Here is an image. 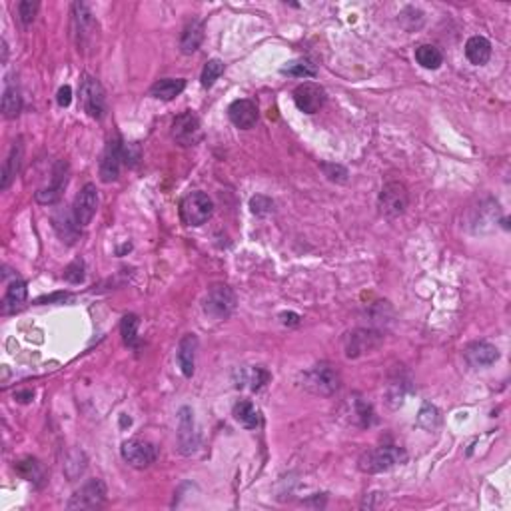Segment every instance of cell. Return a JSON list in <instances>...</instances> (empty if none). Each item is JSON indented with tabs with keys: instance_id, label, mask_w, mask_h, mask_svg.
<instances>
[{
	"instance_id": "7402d4cb",
	"label": "cell",
	"mask_w": 511,
	"mask_h": 511,
	"mask_svg": "<svg viewBox=\"0 0 511 511\" xmlns=\"http://www.w3.org/2000/svg\"><path fill=\"white\" fill-rule=\"evenodd\" d=\"M202 41H204V24L200 21H192L186 24V29L182 31L180 48L184 54H192L200 48Z\"/></svg>"
},
{
	"instance_id": "4316f807",
	"label": "cell",
	"mask_w": 511,
	"mask_h": 511,
	"mask_svg": "<svg viewBox=\"0 0 511 511\" xmlns=\"http://www.w3.org/2000/svg\"><path fill=\"white\" fill-rule=\"evenodd\" d=\"M234 418L240 421L244 428H248V430H254V428L260 425V413H258V410L254 408V403H250V401H238L234 406Z\"/></svg>"
},
{
	"instance_id": "83f0119b",
	"label": "cell",
	"mask_w": 511,
	"mask_h": 511,
	"mask_svg": "<svg viewBox=\"0 0 511 511\" xmlns=\"http://www.w3.org/2000/svg\"><path fill=\"white\" fill-rule=\"evenodd\" d=\"M54 230L58 232V236H61L62 240L68 242V244H74L76 238H78V224H72L71 216H66V214H56L54 218Z\"/></svg>"
},
{
	"instance_id": "ab89813d",
	"label": "cell",
	"mask_w": 511,
	"mask_h": 511,
	"mask_svg": "<svg viewBox=\"0 0 511 511\" xmlns=\"http://www.w3.org/2000/svg\"><path fill=\"white\" fill-rule=\"evenodd\" d=\"M282 318H284V324H298V320H300L296 314H284Z\"/></svg>"
},
{
	"instance_id": "d6986e66",
	"label": "cell",
	"mask_w": 511,
	"mask_h": 511,
	"mask_svg": "<svg viewBox=\"0 0 511 511\" xmlns=\"http://www.w3.org/2000/svg\"><path fill=\"white\" fill-rule=\"evenodd\" d=\"M178 440H180L182 451L188 455L198 448V435L194 431V413L190 408H182L180 410V431H178Z\"/></svg>"
},
{
	"instance_id": "ba28073f",
	"label": "cell",
	"mask_w": 511,
	"mask_h": 511,
	"mask_svg": "<svg viewBox=\"0 0 511 511\" xmlns=\"http://www.w3.org/2000/svg\"><path fill=\"white\" fill-rule=\"evenodd\" d=\"M156 455H158L156 445L150 441L130 440L122 443V458L128 465L136 468V470H144V468L152 465L156 461Z\"/></svg>"
},
{
	"instance_id": "9a60e30c",
	"label": "cell",
	"mask_w": 511,
	"mask_h": 511,
	"mask_svg": "<svg viewBox=\"0 0 511 511\" xmlns=\"http://www.w3.org/2000/svg\"><path fill=\"white\" fill-rule=\"evenodd\" d=\"M68 184V164L66 162H58L54 168V176H52V184L48 188H42L36 192V200L41 204H54L61 200L62 192Z\"/></svg>"
},
{
	"instance_id": "1f68e13d",
	"label": "cell",
	"mask_w": 511,
	"mask_h": 511,
	"mask_svg": "<svg viewBox=\"0 0 511 511\" xmlns=\"http://www.w3.org/2000/svg\"><path fill=\"white\" fill-rule=\"evenodd\" d=\"M14 470L19 471L22 478L29 481H36L42 478V470H41V465H38V461L31 460V458L19 461V463L14 465Z\"/></svg>"
},
{
	"instance_id": "ac0fdd59",
	"label": "cell",
	"mask_w": 511,
	"mask_h": 511,
	"mask_svg": "<svg viewBox=\"0 0 511 511\" xmlns=\"http://www.w3.org/2000/svg\"><path fill=\"white\" fill-rule=\"evenodd\" d=\"M196 350H198V338L194 334H186L178 344V366L186 378L194 376L196 366Z\"/></svg>"
},
{
	"instance_id": "44dd1931",
	"label": "cell",
	"mask_w": 511,
	"mask_h": 511,
	"mask_svg": "<svg viewBox=\"0 0 511 511\" xmlns=\"http://www.w3.org/2000/svg\"><path fill=\"white\" fill-rule=\"evenodd\" d=\"M465 56L471 64L475 66H483L487 64L491 58V44L487 38L483 36H471L470 41L465 42Z\"/></svg>"
},
{
	"instance_id": "6da1fadb",
	"label": "cell",
	"mask_w": 511,
	"mask_h": 511,
	"mask_svg": "<svg viewBox=\"0 0 511 511\" xmlns=\"http://www.w3.org/2000/svg\"><path fill=\"white\" fill-rule=\"evenodd\" d=\"M406 460H408V453L403 448L386 445V448H376V450L361 453L358 468L363 473H381V471H388L396 465H401Z\"/></svg>"
},
{
	"instance_id": "f546056e",
	"label": "cell",
	"mask_w": 511,
	"mask_h": 511,
	"mask_svg": "<svg viewBox=\"0 0 511 511\" xmlns=\"http://www.w3.org/2000/svg\"><path fill=\"white\" fill-rule=\"evenodd\" d=\"M222 74H224V62L218 61V58H212V61L206 62V66H204V71H202V86L204 88H210L216 84V81L220 78Z\"/></svg>"
},
{
	"instance_id": "9c48e42d",
	"label": "cell",
	"mask_w": 511,
	"mask_h": 511,
	"mask_svg": "<svg viewBox=\"0 0 511 511\" xmlns=\"http://www.w3.org/2000/svg\"><path fill=\"white\" fill-rule=\"evenodd\" d=\"M172 138L178 142L180 146H196L202 138L200 120L194 112H182L180 116H176V120L172 122Z\"/></svg>"
},
{
	"instance_id": "e0dca14e",
	"label": "cell",
	"mask_w": 511,
	"mask_h": 511,
	"mask_svg": "<svg viewBox=\"0 0 511 511\" xmlns=\"http://www.w3.org/2000/svg\"><path fill=\"white\" fill-rule=\"evenodd\" d=\"M465 360L470 361L473 368H487L500 360V351L490 341H473L465 350Z\"/></svg>"
},
{
	"instance_id": "4fadbf2b",
	"label": "cell",
	"mask_w": 511,
	"mask_h": 511,
	"mask_svg": "<svg viewBox=\"0 0 511 511\" xmlns=\"http://www.w3.org/2000/svg\"><path fill=\"white\" fill-rule=\"evenodd\" d=\"M124 162V144L118 138L108 142L106 150L102 154L100 160V180L114 182L120 174V166Z\"/></svg>"
},
{
	"instance_id": "52a82bcc",
	"label": "cell",
	"mask_w": 511,
	"mask_h": 511,
	"mask_svg": "<svg viewBox=\"0 0 511 511\" xmlns=\"http://www.w3.org/2000/svg\"><path fill=\"white\" fill-rule=\"evenodd\" d=\"M81 100L84 110L88 116L100 120L102 116L106 114V94H104V88L100 86V82L96 78H91L86 76L81 84Z\"/></svg>"
},
{
	"instance_id": "8d00e7d4",
	"label": "cell",
	"mask_w": 511,
	"mask_h": 511,
	"mask_svg": "<svg viewBox=\"0 0 511 511\" xmlns=\"http://www.w3.org/2000/svg\"><path fill=\"white\" fill-rule=\"evenodd\" d=\"M64 280L71 282V284H81V282H84V264H82V260L72 262L71 266L64 270Z\"/></svg>"
},
{
	"instance_id": "60d3db41",
	"label": "cell",
	"mask_w": 511,
	"mask_h": 511,
	"mask_svg": "<svg viewBox=\"0 0 511 511\" xmlns=\"http://www.w3.org/2000/svg\"><path fill=\"white\" fill-rule=\"evenodd\" d=\"M6 56H9V48H6V42L2 41V62H6Z\"/></svg>"
},
{
	"instance_id": "8fae6325",
	"label": "cell",
	"mask_w": 511,
	"mask_h": 511,
	"mask_svg": "<svg viewBox=\"0 0 511 511\" xmlns=\"http://www.w3.org/2000/svg\"><path fill=\"white\" fill-rule=\"evenodd\" d=\"M294 102L301 112L306 114H316L326 102V92L321 86L314 82H304L294 91Z\"/></svg>"
},
{
	"instance_id": "603a6c76",
	"label": "cell",
	"mask_w": 511,
	"mask_h": 511,
	"mask_svg": "<svg viewBox=\"0 0 511 511\" xmlns=\"http://www.w3.org/2000/svg\"><path fill=\"white\" fill-rule=\"evenodd\" d=\"M22 112V96L14 82H6L2 92V114L4 118H16Z\"/></svg>"
},
{
	"instance_id": "8992f818",
	"label": "cell",
	"mask_w": 511,
	"mask_h": 511,
	"mask_svg": "<svg viewBox=\"0 0 511 511\" xmlns=\"http://www.w3.org/2000/svg\"><path fill=\"white\" fill-rule=\"evenodd\" d=\"M106 501V485L102 480H91L72 495L68 510H98Z\"/></svg>"
},
{
	"instance_id": "3957f363",
	"label": "cell",
	"mask_w": 511,
	"mask_h": 511,
	"mask_svg": "<svg viewBox=\"0 0 511 511\" xmlns=\"http://www.w3.org/2000/svg\"><path fill=\"white\" fill-rule=\"evenodd\" d=\"M408 204H410V194L401 182H388L381 188L380 198H378V208H380L381 216L398 218L406 212Z\"/></svg>"
},
{
	"instance_id": "74e56055",
	"label": "cell",
	"mask_w": 511,
	"mask_h": 511,
	"mask_svg": "<svg viewBox=\"0 0 511 511\" xmlns=\"http://www.w3.org/2000/svg\"><path fill=\"white\" fill-rule=\"evenodd\" d=\"M56 100H58V106L62 108H68L72 102V88L71 86H62L61 91H58V96H56Z\"/></svg>"
},
{
	"instance_id": "5bb4252c",
	"label": "cell",
	"mask_w": 511,
	"mask_h": 511,
	"mask_svg": "<svg viewBox=\"0 0 511 511\" xmlns=\"http://www.w3.org/2000/svg\"><path fill=\"white\" fill-rule=\"evenodd\" d=\"M381 338L371 330H353L346 336L344 340V348H346V356L348 358H358L361 353H370L380 346Z\"/></svg>"
},
{
	"instance_id": "f35d334b",
	"label": "cell",
	"mask_w": 511,
	"mask_h": 511,
	"mask_svg": "<svg viewBox=\"0 0 511 511\" xmlns=\"http://www.w3.org/2000/svg\"><path fill=\"white\" fill-rule=\"evenodd\" d=\"M32 391H21V393H16V400L22 401V403H26V401H31L32 400Z\"/></svg>"
},
{
	"instance_id": "d4e9b609",
	"label": "cell",
	"mask_w": 511,
	"mask_h": 511,
	"mask_svg": "<svg viewBox=\"0 0 511 511\" xmlns=\"http://www.w3.org/2000/svg\"><path fill=\"white\" fill-rule=\"evenodd\" d=\"M26 296H29V288H26V282L24 280H16L9 284L6 288V294H4V300H2V308L4 311H12L16 308H21L22 304L26 301Z\"/></svg>"
},
{
	"instance_id": "836d02e7",
	"label": "cell",
	"mask_w": 511,
	"mask_h": 511,
	"mask_svg": "<svg viewBox=\"0 0 511 511\" xmlns=\"http://www.w3.org/2000/svg\"><path fill=\"white\" fill-rule=\"evenodd\" d=\"M321 170L326 174V178L331 182H338V184H344L348 180V170L340 166V164H330V162H324L321 164Z\"/></svg>"
},
{
	"instance_id": "2e32d148",
	"label": "cell",
	"mask_w": 511,
	"mask_h": 511,
	"mask_svg": "<svg viewBox=\"0 0 511 511\" xmlns=\"http://www.w3.org/2000/svg\"><path fill=\"white\" fill-rule=\"evenodd\" d=\"M228 116H230L234 126H238L242 130H248L258 122V106L248 98H240V100L232 102L230 108H228Z\"/></svg>"
},
{
	"instance_id": "277c9868",
	"label": "cell",
	"mask_w": 511,
	"mask_h": 511,
	"mask_svg": "<svg viewBox=\"0 0 511 511\" xmlns=\"http://www.w3.org/2000/svg\"><path fill=\"white\" fill-rule=\"evenodd\" d=\"M304 386L318 396H331L340 388V376L330 363H318L304 376Z\"/></svg>"
},
{
	"instance_id": "e575fe53",
	"label": "cell",
	"mask_w": 511,
	"mask_h": 511,
	"mask_svg": "<svg viewBox=\"0 0 511 511\" xmlns=\"http://www.w3.org/2000/svg\"><path fill=\"white\" fill-rule=\"evenodd\" d=\"M36 12H38L36 0H22L19 4V16H21L22 24H31L36 19Z\"/></svg>"
},
{
	"instance_id": "30bf717a",
	"label": "cell",
	"mask_w": 511,
	"mask_h": 511,
	"mask_svg": "<svg viewBox=\"0 0 511 511\" xmlns=\"http://www.w3.org/2000/svg\"><path fill=\"white\" fill-rule=\"evenodd\" d=\"M94 31H96V22L92 19V12L88 11L86 4L76 2V4L72 6V32H74V36H76L78 51H82V48L92 41Z\"/></svg>"
},
{
	"instance_id": "5b68a950",
	"label": "cell",
	"mask_w": 511,
	"mask_h": 511,
	"mask_svg": "<svg viewBox=\"0 0 511 511\" xmlns=\"http://www.w3.org/2000/svg\"><path fill=\"white\" fill-rule=\"evenodd\" d=\"M236 308V294L226 284H216L208 290L204 311L212 316L214 320H226Z\"/></svg>"
},
{
	"instance_id": "4dcf8cb0",
	"label": "cell",
	"mask_w": 511,
	"mask_h": 511,
	"mask_svg": "<svg viewBox=\"0 0 511 511\" xmlns=\"http://www.w3.org/2000/svg\"><path fill=\"white\" fill-rule=\"evenodd\" d=\"M284 74H290V76H298V78H314L316 76V68L314 64L308 61H294L288 66L282 68Z\"/></svg>"
},
{
	"instance_id": "d6a6232c",
	"label": "cell",
	"mask_w": 511,
	"mask_h": 511,
	"mask_svg": "<svg viewBox=\"0 0 511 511\" xmlns=\"http://www.w3.org/2000/svg\"><path fill=\"white\" fill-rule=\"evenodd\" d=\"M418 423H420L421 428H425V430H435L438 423H440V411H438V408H433L431 403H423L420 415H418Z\"/></svg>"
},
{
	"instance_id": "7c38bea8",
	"label": "cell",
	"mask_w": 511,
	"mask_h": 511,
	"mask_svg": "<svg viewBox=\"0 0 511 511\" xmlns=\"http://www.w3.org/2000/svg\"><path fill=\"white\" fill-rule=\"evenodd\" d=\"M98 208V190L94 184H86L74 200V220L78 226H88Z\"/></svg>"
},
{
	"instance_id": "f1b7e54d",
	"label": "cell",
	"mask_w": 511,
	"mask_h": 511,
	"mask_svg": "<svg viewBox=\"0 0 511 511\" xmlns=\"http://www.w3.org/2000/svg\"><path fill=\"white\" fill-rule=\"evenodd\" d=\"M138 326H140V320H138V316H124V320L120 324V331H122V338L124 341L132 346V348H136L138 346Z\"/></svg>"
},
{
	"instance_id": "7a4b0ae2",
	"label": "cell",
	"mask_w": 511,
	"mask_h": 511,
	"mask_svg": "<svg viewBox=\"0 0 511 511\" xmlns=\"http://www.w3.org/2000/svg\"><path fill=\"white\" fill-rule=\"evenodd\" d=\"M214 202L204 192H192L180 204V218L186 226H202L212 218Z\"/></svg>"
},
{
	"instance_id": "cb8c5ba5",
	"label": "cell",
	"mask_w": 511,
	"mask_h": 511,
	"mask_svg": "<svg viewBox=\"0 0 511 511\" xmlns=\"http://www.w3.org/2000/svg\"><path fill=\"white\" fill-rule=\"evenodd\" d=\"M184 88H186L184 78H164V81H158L152 86L150 94L158 100H172L180 92H184Z\"/></svg>"
},
{
	"instance_id": "484cf974",
	"label": "cell",
	"mask_w": 511,
	"mask_h": 511,
	"mask_svg": "<svg viewBox=\"0 0 511 511\" xmlns=\"http://www.w3.org/2000/svg\"><path fill=\"white\" fill-rule=\"evenodd\" d=\"M415 61L428 71H438L443 64V56H441L440 48H435L433 44H421L415 48Z\"/></svg>"
},
{
	"instance_id": "d590c367",
	"label": "cell",
	"mask_w": 511,
	"mask_h": 511,
	"mask_svg": "<svg viewBox=\"0 0 511 511\" xmlns=\"http://www.w3.org/2000/svg\"><path fill=\"white\" fill-rule=\"evenodd\" d=\"M250 208L256 216H268L274 212V202L266 196H254L250 200Z\"/></svg>"
},
{
	"instance_id": "ffe728a7",
	"label": "cell",
	"mask_w": 511,
	"mask_h": 511,
	"mask_svg": "<svg viewBox=\"0 0 511 511\" xmlns=\"http://www.w3.org/2000/svg\"><path fill=\"white\" fill-rule=\"evenodd\" d=\"M22 152H24V146H22V140L14 142V146L9 152L6 160H4V168H2V182H0V188L6 190L11 186V182L14 180V176L19 174L22 164Z\"/></svg>"
}]
</instances>
